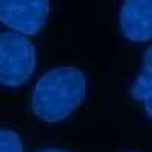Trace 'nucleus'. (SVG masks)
Segmentation results:
<instances>
[{
  "label": "nucleus",
  "instance_id": "f257e3e1",
  "mask_svg": "<svg viewBox=\"0 0 152 152\" xmlns=\"http://www.w3.org/2000/svg\"><path fill=\"white\" fill-rule=\"evenodd\" d=\"M87 78L81 69L61 66L46 72L37 81L31 107L37 117L47 123L69 119L85 100Z\"/></svg>",
  "mask_w": 152,
  "mask_h": 152
},
{
  "label": "nucleus",
  "instance_id": "f03ea898",
  "mask_svg": "<svg viewBox=\"0 0 152 152\" xmlns=\"http://www.w3.org/2000/svg\"><path fill=\"white\" fill-rule=\"evenodd\" d=\"M37 67V49L26 35L0 32V85L18 88L26 84Z\"/></svg>",
  "mask_w": 152,
  "mask_h": 152
},
{
  "label": "nucleus",
  "instance_id": "7ed1b4c3",
  "mask_svg": "<svg viewBox=\"0 0 152 152\" xmlns=\"http://www.w3.org/2000/svg\"><path fill=\"white\" fill-rule=\"evenodd\" d=\"M49 15V0H0V23L21 35L40 34Z\"/></svg>",
  "mask_w": 152,
  "mask_h": 152
},
{
  "label": "nucleus",
  "instance_id": "20e7f679",
  "mask_svg": "<svg viewBox=\"0 0 152 152\" xmlns=\"http://www.w3.org/2000/svg\"><path fill=\"white\" fill-rule=\"evenodd\" d=\"M119 26L126 40L148 43L152 40V0H125L119 12Z\"/></svg>",
  "mask_w": 152,
  "mask_h": 152
},
{
  "label": "nucleus",
  "instance_id": "39448f33",
  "mask_svg": "<svg viewBox=\"0 0 152 152\" xmlns=\"http://www.w3.org/2000/svg\"><path fill=\"white\" fill-rule=\"evenodd\" d=\"M142 64V73L137 76V79L131 87V96L135 100L145 102L148 97L152 96V46L145 50Z\"/></svg>",
  "mask_w": 152,
  "mask_h": 152
},
{
  "label": "nucleus",
  "instance_id": "423d86ee",
  "mask_svg": "<svg viewBox=\"0 0 152 152\" xmlns=\"http://www.w3.org/2000/svg\"><path fill=\"white\" fill-rule=\"evenodd\" d=\"M0 152H24L23 142L15 131L6 128L0 129Z\"/></svg>",
  "mask_w": 152,
  "mask_h": 152
},
{
  "label": "nucleus",
  "instance_id": "0eeeda50",
  "mask_svg": "<svg viewBox=\"0 0 152 152\" xmlns=\"http://www.w3.org/2000/svg\"><path fill=\"white\" fill-rule=\"evenodd\" d=\"M143 104H145V111H146V114L152 119V96H151V97H148Z\"/></svg>",
  "mask_w": 152,
  "mask_h": 152
},
{
  "label": "nucleus",
  "instance_id": "6e6552de",
  "mask_svg": "<svg viewBox=\"0 0 152 152\" xmlns=\"http://www.w3.org/2000/svg\"><path fill=\"white\" fill-rule=\"evenodd\" d=\"M38 152H70V151H66V149H61V148H47V149H41Z\"/></svg>",
  "mask_w": 152,
  "mask_h": 152
}]
</instances>
